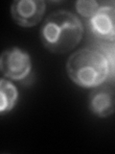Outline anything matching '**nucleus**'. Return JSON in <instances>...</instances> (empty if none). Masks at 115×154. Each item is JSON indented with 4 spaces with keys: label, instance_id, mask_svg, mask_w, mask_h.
I'll return each instance as SVG.
<instances>
[{
    "label": "nucleus",
    "instance_id": "1",
    "mask_svg": "<svg viewBox=\"0 0 115 154\" xmlns=\"http://www.w3.org/2000/svg\"><path fill=\"white\" fill-rule=\"evenodd\" d=\"M84 26L73 13L58 10L50 14L40 29L43 46L53 54L68 53L81 42Z\"/></svg>",
    "mask_w": 115,
    "mask_h": 154
},
{
    "label": "nucleus",
    "instance_id": "6",
    "mask_svg": "<svg viewBox=\"0 0 115 154\" xmlns=\"http://www.w3.org/2000/svg\"><path fill=\"white\" fill-rule=\"evenodd\" d=\"M88 108L98 118L110 117L115 112V94L107 87H96L88 95Z\"/></svg>",
    "mask_w": 115,
    "mask_h": 154
},
{
    "label": "nucleus",
    "instance_id": "8",
    "mask_svg": "<svg viewBox=\"0 0 115 154\" xmlns=\"http://www.w3.org/2000/svg\"><path fill=\"white\" fill-rule=\"evenodd\" d=\"M76 11L84 17L91 18L100 8V5L94 0H79L76 4Z\"/></svg>",
    "mask_w": 115,
    "mask_h": 154
},
{
    "label": "nucleus",
    "instance_id": "4",
    "mask_svg": "<svg viewBox=\"0 0 115 154\" xmlns=\"http://www.w3.org/2000/svg\"><path fill=\"white\" fill-rule=\"evenodd\" d=\"M46 11L42 0H16L11 5V14L17 25L30 28L41 21Z\"/></svg>",
    "mask_w": 115,
    "mask_h": 154
},
{
    "label": "nucleus",
    "instance_id": "9",
    "mask_svg": "<svg viewBox=\"0 0 115 154\" xmlns=\"http://www.w3.org/2000/svg\"><path fill=\"white\" fill-rule=\"evenodd\" d=\"M103 54L105 57V59L108 61V70L109 74H111L112 77L115 75V45H105L103 47Z\"/></svg>",
    "mask_w": 115,
    "mask_h": 154
},
{
    "label": "nucleus",
    "instance_id": "5",
    "mask_svg": "<svg viewBox=\"0 0 115 154\" xmlns=\"http://www.w3.org/2000/svg\"><path fill=\"white\" fill-rule=\"evenodd\" d=\"M90 30L98 38L115 42V7L100 6L98 11L89 19Z\"/></svg>",
    "mask_w": 115,
    "mask_h": 154
},
{
    "label": "nucleus",
    "instance_id": "3",
    "mask_svg": "<svg viewBox=\"0 0 115 154\" xmlns=\"http://www.w3.org/2000/svg\"><path fill=\"white\" fill-rule=\"evenodd\" d=\"M32 70L31 57L25 50L13 46L5 49L0 57V71L9 79L20 81Z\"/></svg>",
    "mask_w": 115,
    "mask_h": 154
},
{
    "label": "nucleus",
    "instance_id": "2",
    "mask_svg": "<svg viewBox=\"0 0 115 154\" xmlns=\"http://www.w3.org/2000/svg\"><path fill=\"white\" fill-rule=\"evenodd\" d=\"M69 78L81 88H96L108 79V65L103 53L90 48L74 52L66 63Z\"/></svg>",
    "mask_w": 115,
    "mask_h": 154
},
{
    "label": "nucleus",
    "instance_id": "7",
    "mask_svg": "<svg viewBox=\"0 0 115 154\" xmlns=\"http://www.w3.org/2000/svg\"><path fill=\"white\" fill-rule=\"evenodd\" d=\"M18 99V91L11 81L0 80V114L9 113L13 109Z\"/></svg>",
    "mask_w": 115,
    "mask_h": 154
}]
</instances>
